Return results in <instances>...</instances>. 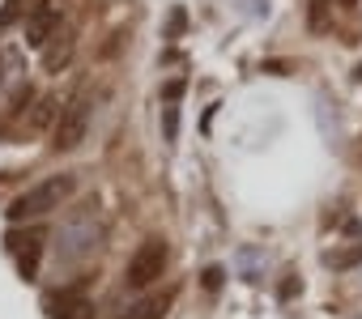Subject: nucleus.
Wrapping results in <instances>:
<instances>
[{
	"label": "nucleus",
	"mask_w": 362,
	"mask_h": 319,
	"mask_svg": "<svg viewBox=\"0 0 362 319\" xmlns=\"http://www.w3.org/2000/svg\"><path fill=\"white\" fill-rule=\"evenodd\" d=\"M73 188H77V179H73V175H52V179H43V183L26 188V192L5 209V213H9V222L43 217V213H52V209H60V205L73 196Z\"/></svg>",
	"instance_id": "obj_1"
},
{
	"label": "nucleus",
	"mask_w": 362,
	"mask_h": 319,
	"mask_svg": "<svg viewBox=\"0 0 362 319\" xmlns=\"http://www.w3.org/2000/svg\"><path fill=\"white\" fill-rule=\"evenodd\" d=\"M166 260H170V251H166V239H158V234H149L136 251H132V260H128V272H124V285L128 289H145V285H153L162 272H166Z\"/></svg>",
	"instance_id": "obj_2"
},
{
	"label": "nucleus",
	"mask_w": 362,
	"mask_h": 319,
	"mask_svg": "<svg viewBox=\"0 0 362 319\" xmlns=\"http://www.w3.org/2000/svg\"><path fill=\"white\" fill-rule=\"evenodd\" d=\"M86 124H90V98L77 94V98L60 111V124H56V132H52V145H56L60 153L77 149V145L86 140Z\"/></svg>",
	"instance_id": "obj_3"
},
{
	"label": "nucleus",
	"mask_w": 362,
	"mask_h": 319,
	"mask_svg": "<svg viewBox=\"0 0 362 319\" xmlns=\"http://www.w3.org/2000/svg\"><path fill=\"white\" fill-rule=\"evenodd\" d=\"M5 243H9V251L18 255V272L26 277V281H35V272H39V251H43V230H9L5 234Z\"/></svg>",
	"instance_id": "obj_4"
},
{
	"label": "nucleus",
	"mask_w": 362,
	"mask_h": 319,
	"mask_svg": "<svg viewBox=\"0 0 362 319\" xmlns=\"http://www.w3.org/2000/svg\"><path fill=\"white\" fill-rule=\"evenodd\" d=\"M94 239H98V226H94V213L90 217H81V222H69L64 230H60V251L69 255V260H77V255H86L90 247H94Z\"/></svg>",
	"instance_id": "obj_5"
},
{
	"label": "nucleus",
	"mask_w": 362,
	"mask_h": 319,
	"mask_svg": "<svg viewBox=\"0 0 362 319\" xmlns=\"http://www.w3.org/2000/svg\"><path fill=\"white\" fill-rule=\"evenodd\" d=\"M56 22H60V13L47 5V0H39V5L26 13V43H30V47H43L47 39H56V35H52Z\"/></svg>",
	"instance_id": "obj_6"
},
{
	"label": "nucleus",
	"mask_w": 362,
	"mask_h": 319,
	"mask_svg": "<svg viewBox=\"0 0 362 319\" xmlns=\"http://www.w3.org/2000/svg\"><path fill=\"white\" fill-rule=\"evenodd\" d=\"M69 60H73V35H69V30H60V35H56V43L43 52V68H47V73H60Z\"/></svg>",
	"instance_id": "obj_7"
},
{
	"label": "nucleus",
	"mask_w": 362,
	"mask_h": 319,
	"mask_svg": "<svg viewBox=\"0 0 362 319\" xmlns=\"http://www.w3.org/2000/svg\"><path fill=\"white\" fill-rule=\"evenodd\" d=\"M307 26L311 35H324L332 26V0H311V9H307Z\"/></svg>",
	"instance_id": "obj_8"
},
{
	"label": "nucleus",
	"mask_w": 362,
	"mask_h": 319,
	"mask_svg": "<svg viewBox=\"0 0 362 319\" xmlns=\"http://www.w3.org/2000/svg\"><path fill=\"white\" fill-rule=\"evenodd\" d=\"M324 264H328V268H337V272H345V268L362 264V243H354V247H341V251H328V255H324Z\"/></svg>",
	"instance_id": "obj_9"
},
{
	"label": "nucleus",
	"mask_w": 362,
	"mask_h": 319,
	"mask_svg": "<svg viewBox=\"0 0 362 319\" xmlns=\"http://www.w3.org/2000/svg\"><path fill=\"white\" fill-rule=\"evenodd\" d=\"M162 315H166V302H162V298H145V302H136L124 319H162Z\"/></svg>",
	"instance_id": "obj_10"
},
{
	"label": "nucleus",
	"mask_w": 362,
	"mask_h": 319,
	"mask_svg": "<svg viewBox=\"0 0 362 319\" xmlns=\"http://www.w3.org/2000/svg\"><path fill=\"white\" fill-rule=\"evenodd\" d=\"M56 319H94V306L86 298H73V302H60Z\"/></svg>",
	"instance_id": "obj_11"
},
{
	"label": "nucleus",
	"mask_w": 362,
	"mask_h": 319,
	"mask_svg": "<svg viewBox=\"0 0 362 319\" xmlns=\"http://www.w3.org/2000/svg\"><path fill=\"white\" fill-rule=\"evenodd\" d=\"M52 111H56V98H39V107H35V119H30V128H43V124L52 119Z\"/></svg>",
	"instance_id": "obj_12"
},
{
	"label": "nucleus",
	"mask_w": 362,
	"mask_h": 319,
	"mask_svg": "<svg viewBox=\"0 0 362 319\" xmlns=\"http://www.w3.org/2000/svg\"><path fill=\"white\" fill-rule=\"evenodd\" d=\"M162 128H166V140H175V136H179V111H175L170 102L162 107Z\"/></svg>",
	"instance_id": "obj_13"
},
{
	"label": "nucleus",
	"mask_w": 362,
	"mask_h": 319,
	"mask_svg": "<svg viewBox=\"0 0 362 319\" xmlns=\"http://www.w3.org/2000/svg\"><path fill=\"white\" fill-rule=\"evenodd\" d=\"M184 26H188V13L175 9V13H170V26H166V39H179V35H184Z\"/></svg>",
	"instance_id": "obj_14"
},
{
	"label": "nucleus",
	"mask_w": 362,
	"mask_h": 319,
	"mask_svg": "<svg viewBox=\"0 0 362 319\" xmlns=\"http://www.w3.org/2000/svg\"><path fill=\"white\" fill-rule=\"evenodd\" d=\"M222 281H226V272L214 264V268H205V289H222Z\"/></svg>",
	"instance_id": "obj_15"
},
{
	"label": "nucleus",
	"mask_w": 362,
	"mask_h": 319,
	"mask_svg": "<svg viewBox=\"0 0 362 319\" xmlns=\"http://www.w3.org/2000/svg\"><path fill=\"white\" fill-rule=\"evenodd\" d=\"M298 289H303V281H298V277H286V281H281V289H277V294H281V298H294V294H298Z\"/></svg>",
	"instance_id": "obj_16"
},
{
	"label": "nucleus",
	"mask_w": 362,
	"mask_h": 319,
	"mask_svg": "<svg viewBox=\"0 0 362 319\" xmlns=\"http://www.w3.org/2000/svg\"><path fill=\"white\" fill-rule=\"evenodd\" d=\"M179 94H184V81H170V85L162 90V98H166L170 107H175V98H179Z\"/></svg>",
	"instance_id": "obj_17"
}]
</instances>
